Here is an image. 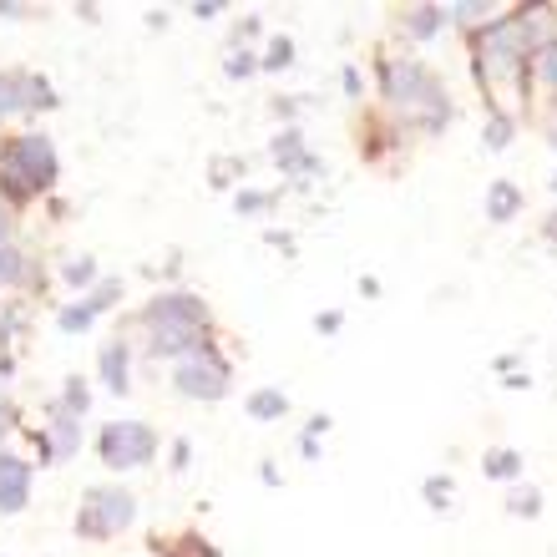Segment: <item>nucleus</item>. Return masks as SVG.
<instances>
[{"label":"nucleus","mask_w":557,"mask_h":557,"mask_svg":"<svg viewBox=\"0 0 557 557\" xmlns=\"http://www.w3.org/2000/svg\"><path fill=\"white\" fill-rule=\"evenodd\" d=\"M92 314H97L92 304H82V309H66V314H61V330H87V325H92Z\"/></svg>","instance_id":"18"},{"label":"nucleus","mask_w":557,"mask_h":557,"mask_svg":"<svg viewBox=\"0 0 557 557\" xmlns=\"http://www.w3.org/2000/svg\"><path fill=\"white\" fill-rule=\"evenodd\" d=\"M527 56H532V21L522 16H502L476 36V76H482V87L492 92L497 107H507L522 92Z\"/></svg>","instance_id":"1"},{"label":"nucleus","mask_w":557,"mask_h":557,"mask_svg":"<svg viewBox=\"0 0 557 557\" xmlns=\"http://www.w3.org/2000/svg\"><path fill=\"white\" fill-rule=\"evenodd\" d=\"M228 71H233V76H249V71H254V61H249V56H244V51H238V56H233V61H228Z\"/></svg>","instance_id":"25"},{"label":"nucleus","mask_w":557,"mask_h":557,"mask_svg":"<svg viewBox=\"0 0 557 557\" xmlns=\"http://www.w3.org/2000/svg\"><path fill=\"white\" fill-rule=\"evenodd\" d=\"M178 390L193 395V401H218V395L228 390V365L213 345H198L178 360Z\"/></svg>","instance_id":"5"},{"label":"nucleus","mask_w":557,"mask_h":557,"mask_svg":"<svg viewBox=\"0 0 557 557\" xmlns=\"http://www.w3.org/2000/svg\"><path fill=\"white\" fill-rule=\"evenodd\" d=\"M274 157L289 168V173H304V168H314V157H304V147H299V137L294 132H284L279 142H274Z\"/></svg>","instance_id":"12"},{"label":"nucleus","mask_w":557,"mask_h":557,"mask_svg":"<svg viewBox=\"0 0 557 557\" xmlns=\"http://www.w3.org/2000/svg\"><path fill=\"white\" fill-rule=\"evenodd\" d=\"M152 451H157V436H152V426H142V421H112V426L102 431V461L117 466V471L147 466Z\"/></svg>","instance_id":"6"},{"label":"nucleus","mask_w":557,"mask_h":557,"mask_svg":"<svg viewBox=\"0 0 557 557\" xmlns=\"http://www.w3.org/2000/svg\"><path fill=\"white\" fill-rule=\"evenodd\" d=\"M284 411H289V401H284L279 390H259V395H249V416H254V421H279Z\"/></svg>","instance_id":"13"},{"label":"nucleus","mask_w":557,"mask_h":557,"mask_svg":"<svg viewBox=\"0 0 557 557\" xmlns=\"http://www.w3.org/2000/svg\"><path fill=\"white\" fill-rule=\"evenodd\" d=\"M6 426H11V406L0 401V436H6Z\"/></svg>","instance_id":"27"},{"label":"nucleus","mask_w":557,"mask_h":557,"mask_svg":"<svg viewBox=\"0 0 557 557\" xmlns=\"http://www.w3.org/2000/svg\"><path fill=\"white\" fill-rule=\"evenodd\" d=\"M102 380L122 395L127 390V345H107L102 350Z\"/></svg>","instance_id":"11"},{"label":"nucleus","mask_w":557,"mask_h":557,"mask_svg":"<svg viewBox=\"0 0 557 557\" xmlns=\"http://www.w3.org/2000/svg\"><path fill=\"white\" fill-rule=\"evenodd\" d=\"M532 66H537V76L557 92V41H547V46H537V56H532Z\"/></svg>","instance_id":"14"},{"label":"nucleus","mask_w":557,"mask_h":557,"mask_svg":"<svg viewBox=\"0 0 557 557\" xmlns=\"http://www.w3.org/2000/svg\"><path fill=\"white\" fill-rule=\"evenodd\" d=\"M507 137H512V122H507V117H497V122L487 127V142H492V147H507Z\"/></svg>","instance_id":"21"},{"label":"nucleus","mask_w":557,"mask_h":557,"mask_svg":"<svg viewBox=\"0 0 557 557\" xmlns=\"http://www.w3.org/2000/svg\"><path fill=\"white\" fill-rule=\"evenodd\" d=\"M264 203H269L264 193H238V208H244V213H259Z\"/></svg>","instance_id":"24"},{"label":"nucleus","mask_w":557,"mask_h":557,"mask_svg":"<svg viewBox=\"0 0 557 557\" xmlns=\"http://www.w3.org/2000/svg\"><path fill=\"white\" fill-rule=\"evenodd\" d=\"M92 274H97L92 259H71V264H66V279H71V284H92Z\"/></svg>","instance_id":"19"},{"label":"nucleus","mask_w":557,"mask_h":557,"mask_svg":"<svg viewBox=\"0 0 557 557\" xmlns=\"http://www.w3.org/2000/svg\"><path fill=\"white\" fill-rule=\"evenodd\" d=\"M147 330H152V355H188L203 345V304L193 294H163V299H152L147 304Z\"/></svg>","instance_id":"3"},{"label":"nucleus","mask_w":557,"mask_h":557,"mask_svg":"<svg viewBox=\"0 0 557 557\" xmlns=\"http://www.w3.org/2000/svg\"><path fill=\"white\" fill-rule=\"evenodd\" d=\"M16 107H51L46 82H31V76H0V117H11Z\"/></svg>","instance_id":"8"},{"label":"nucleus","mask_w":557,"mask_h":557,"mask_svg":"<svg viewBox=\"0 0 557 557\" xmlns=\"http://www.w3.org/2000/svg\"><path fill=\"white\" fill-rule=\"evenodd\" d=\"M441 21H446V16H441L436 6H421V11H411V21H406V26H411V36H436V31H441Z\"/></svg>","instance_id":"15"},{"label":"nucleus","mask_w":557,"mask_h":557,"mask_svg":"<svg viewBox=\"0 0 557 557\" xmlns=\"http://www.w3.org/2000/svg\"><path fill=\"white\" fill-rule=\"evenodd\" d=\"M0 178H6V193H16V198L41 193L56 178V147H51V137H41V132L16 137L6 152H0Z\"/></svg>","instance_id":"4"},{"label":"nucleus","mask_w":557,"mask_h":557,"mask_svg":"<svg viewBox=\"0 0 557 557\" xmlns=\"http://www.w3.org/2000/svg\"><path fill=\"white\" fill-rule=\"evenodd\" d=\"M132 497L127 492H112V487H97L87 502H82V517H76V527H82L87 537H107V532H117V527H127L132 522Z\"/></svg>","instance_id":"7"},{"label":"nucleus","mask_w":557,"mask_h":557,"mask_svg":"<svg viewBox=\"0 0 557 557\" xmlns=\"http://www.w3.org/2000/svg\"><path fill=\"white\" fill-rule=\"evenodd\" d=\"M31 492V471L16 456H0V512H21Z\"/></svg>","instance_id":"9"},{"label":"nucleus","mask_w":557,"mask_h":557,"mask_svg":"<svg viewBox=\"0 0 557 557\" xmlns=\"http://www.w3.org/2000/svg\"><path fill=\"white\" fill-rule=\"evenodd\" d=\"M522 471V456L517 451H492L487 456V476H502V482H507V476H517Z\"/></svg>","instance_id":"16"},{"label":"nucleus","mask_w":557,"mask_h":557,"mask_svg":"<svg viewBox=\"0 0 557 557\" xmlns=\"http://www.w3.org/2000/svg\"><path fill=\"white\" fill-rule=\"evenodd\" d=\"M426 497H431L436 507H446V497H451V482H426Z\"/></svg>","instance_id":"22"},{"label":"nucleus","mask_w":557,"mask_h":557,"mask_svg":"<svg viewBox=\"0 0 557 557\" xmlns=\"http://www.w3.org/2000/svg\"><path fill=\"white\" fill-rule=\"evenodd\" d=\"M289 61H294V46H289V41H274V46H269V56H264V66H274V71H279V66H289Z\"/></svg>","instance_id":"20"},{"label":"nucleus","mask_w":557,"mask_h":557,"mask_svg":"<svg viewBox=\"0 0 557 557\" xmlns=\"http://www.w3.org/2000/svg\"><path fill=\"white\" fill-rule=\"evenodd\" d=\"M6 233H11V213H6V203H0V244H6Z\"/></svg>","instance_id":"26"},{"label":"nucleus","mask_w":557,"mask_h":557,"mask_svg":"<svg viewBox=\"0 0 557 557\" xmlns=\"http://www.w3.org/2000/svg\"><path fill=\"white\" fill-rule=\"evenodd\" d=\"M512 512H527V517H532V512H537V492H517V497H512Z\"/></svg>","instance_id":"23"},{"label":"nucleus","mask_w":557,"mask_h":557,"mask_svg":"<svg viewBox=\"0 0 557 557\" xmlns=\"http://www.w3.org/2000/svg\"><path fill=\"white\" fill-rule=\"evenodd\" d=\"M385 97H390V107L401 112L406 122H416L426 132L446 127V117H451L446 87L436 82L426 66H416V61H390L385 66Z\"/></svg>","instance_id":"2"},{"label":"nucleus","mask_w":557,"mask_h":557,"mask_svg":"<svg viewBox=\"0 0 557 557\" xmlns=\"http://www.w3.org/2000/svg\"><path fill=\"white\" fill-rule=\"evenodd\" d=\"M517 208H522V193H517L512 183H492V193H487V218H492V223H507Z\"/></svg>","instance_id":"10"},{"label":"nucleus","mask_w":557,"mask_h":557,"mask_svg":"<svg viewBox=\"0 0 557 557\" xmlns=\"http://www.w3.org/2000/svg\"><path fill=\"white\" fill-rule=\"evenodd\" d=\"M21 274H26L21 254H16V249H6V244H0V284H11V279H21Z\"/></svg>","instance_id":"17"}]
</instances>
